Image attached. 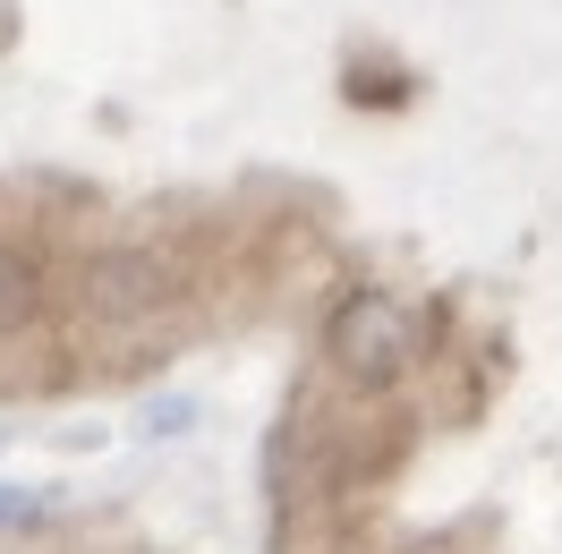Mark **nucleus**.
<instances>
[{
    "label": "nucleus",
    "instance_id": "f03ea898",
    "mask_svg": "<svg viewBox=\"0 0 562 554\" xmlns=\"http://www.w3.org/2000/svg\"><path fill=\"white\" fill-rule=\"evenodd\" d=\"M35 308H43V281H35V265H26L18 247H0V333L35 324Z\"/></svg>",
    "mask_w": 562,
    "mask_h": 554
},
{
    "label": "nucleus",
    "instance_id": "7ed1b4c3",
    "mask_svg": "<svg viewBox=\"0 0 562 554\" xmlns=\"http://www.w3.org/2000/svg\"><path fill=\"white\" fill-rule=\"evenodd\" d=\"M18 512H35V503L26 495H0V520H18Z\"/></svg>",
    "mask_w": 562,
    "mask_h": 554
},
{
    "label": "nucleus",
    "instance_id": "f257e3e1",
    "mask_svg": "<svg viewBox=\"0 0 562 554\" xmlns=\"http://www.w3.org/2000/svg\"><path fill=\"white\" fill-rule=\"evenodd\" d=\"M324 342H333V367H341V376L392 384L409 358H418V324H409V308H401V299H384V290H358V299H341V308H333Z\"/></svg>",
    "mask_w": 562,
    "mask_h": 554
}]
</instances>
